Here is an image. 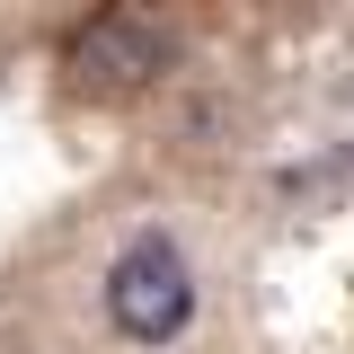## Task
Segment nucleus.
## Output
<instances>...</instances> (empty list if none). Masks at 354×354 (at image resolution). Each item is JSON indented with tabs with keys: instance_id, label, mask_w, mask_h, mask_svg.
Wrapping results in <instances>:
<instances>
[{
	"instance_id": "obj_1",
	"label": "nucleus",
	"mask_w": 354,
	"mask_h": 354,
	"mask_svg": "<svg viewBox=\"0 0 354 354\" xmlns=\"http://www.w3.org/2000/svg\"><path fill=\"white\" fill-rule=\"evenodd\" d=\"M106 319L124 328L133 346H169L177 328L195 319V274H186L169 230H133L115 248V266H106Z\"/></svg>"
},
{
	"instance_id": "obj_2",
	"label": "nucleus",
	"mask_w": 354,
	"mask_h": 354,
	"mask_svg": "<svg viewBox=\"0 0 354 354\" xmlns=\"http://www.w3.org/2000/svg\"><path fill=\"white\" fill-rule=\"evenodd\" d=\"M62 62L80 71V88H142L160 71H177V36L160 18H142V9H97V18L71 27Z\"/></svg>"
},
{
	"instance_id": "obj_4",
	"label": "nucleus",
	"mask_w": 354,
	"mask_h": 354,
	"mask_svg": "<svg viewBox=\"0 0 354 354\" xmlns=\"http://www.w3.org/2000/svg\"><path fill=\"white\" fill-rule=\"evenodd\" d=\"M346 97H354V80H346Z\"/></svg>"
},
{
	"instance_id": "obj_3",
	"label": "nucleus",
	"mask_w": 354,
	"mask_h": 354,
	"mask_svg": "<svg viewBox=\"0 0 354 354\" xmlns=\"http://www.w3.org/2000/svg\"><path fill=\"white\" fill-rule=\"evenodd\" d=\"M274 195H283V204H346V195H354V142L319 151V160H301V169H283Z\"/></svg>"
}]
</instances>
